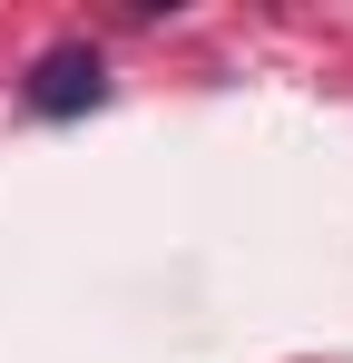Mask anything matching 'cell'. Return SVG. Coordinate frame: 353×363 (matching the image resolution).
<instances>
[{
    "label": "cell",
    "instance_id": "cell-1",
    "mask_svg": "<svg viewBox=\"0 0 353 363\" xmlns=\"http://www.w3.org/2000/svg\"><path fill=\"white\" fill-rule=\"evenodd\" d=\"M99 99H108V69H99L89 40L40 50V69H30V108H40V118H79V108H99Z\"/></svg>",
    "mask_w": 353,
    "mask_h": 363
}]
</instances>
